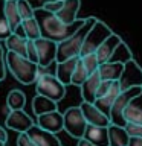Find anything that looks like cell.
<instances>
[{
  "mask_svg": "<svg viewBox=\"0 0 142 146\" xmlns=\"http://www.w3.org/2000/svg\"><path fill=\"white\" fill-rule=\"evenodd\" d=\"M101 79L99 73L95 72L87 78V81L82 84L80 88H81V98H82V102H89V104H95L96 100V96H98V90L101 87Z\"/></svg>",
  "mask_w": 142,
  "mask_h": 146,
  "instance_id": "14",
  "label": "cell"
},
{
  "mask_svg": "<svg viewBox=\"0 0 142 146\" xmlns=\"http://www.w3.org/2000/svg\"><path fill=\"white\" fill-rule=\"evenodd\" d=\"M37 52H38V66L48 68L52 62H57V52H58V43L48 38H38L35 40Z\"/></svg>",
  "mask_w": 142,
  "mask_h": 146,
  "instance_id": "9",
  "label": "cell"
},
{
  "mask_svg": "<svg viewBox=\"0 0 142 146\" xmlns=\"http://www.w3.org/2000/svg\"><path fill=\"white\" fill-rule=\"evenodd\" d=\"M58 102L49 99V98H44L41 94H37L34 99H32V110H34V114L37 117L41 116V114H48V113H52V111H57L58 110Z\"/></svg>",
  "mask_w": 142,
  "mask_h": 146,
  "instance_id": "22",
  "label": "cell"
},
{
  "mask_svg": "<svg viewBox=\"0 0 142 146\" xmlns=\"http://www.w3.org/2000/svg\"><path fill=\"white\" fill-rule=\"evenodd\" d=\"M37 125L46 131L57 134V132L64 129V114L60 113L58 110L48 114H41L37 117Z\"/></svg>",
  "mask_w": 142,
  "mask_h": 146,
  "instance_id": "12",
  "label": "cell"
},
{
  "mask_svg": "<svg viewBox=\"0 0 142 146\" xmlns=\"http://www.w3.org/2000/svg\"><path fill=\"white\" fill-rule=\"evenodd\" d=\"M26 58L31 59L32 62L38 64V52H37V46L34 40H27V47H26Z\"/></svg>",
  "mask_w": 142,
  "mask_h": 146,
  "instance_id": "33",
  "label": "cell"
},
{
  "mask_svg": "<svg viewBox=\"0 0 142 146\" xmlns=\"http://www.w3.org/2000/svg\"><path fill=\"white\" fill-rule=\"evenodd\" d=\"M35 91L37 94H41L44 98L55 100V102H60L66 94V85L61 84L55 75L46 73V75L38 76V79L35 82Z\"/></svg>",
  "mask_w": 142,
  "mask_h": 146,
  "instance_id": "4",
  "label": "cell"
},
{
  "mask_svg": "<svg viewBox=\"0 0 142 146\" xmlns=\"http://www.w3.org/2000/svg\"><path fill=\"white\" fill-rule=\"evenodd\" d=\"M6 66L12 76L23 85H31L38 79V64L32 62L26 56L14 52H6Z\"/></svg>",
  "mask_w": 142,
  "mask_h": 146,
  "instance_id": "2",
  "label": "cell"
},
{
  "mask_svg": "<svg viewBox=\"0 0 142 146\" xmlns=\"http://www.w3.org/2000/svg\"><path fill=\"white\" fill-rule=\"evenodd\" d=\"M5 145H6V143H3V141H0V146H5Z\"/></svg>",
  "mask_w": 142,
  "mask_h": 146,
  "instance_id": "43",
  "label": "cell"
},
{
  "mask_svg": "<svg viewBox=\"0 0 142 146\" xmlns=\"http://www.w3.org/2000/svg\"><path fill=\"white\" fill-rule=\"evenodd\" d=\"M78 146H95V145H92L90 141H87L86 139H80L78 140Z\"/></svg>",
  "mask_w": 142,
  "mask_h": 146,
  "instance_id": "42",
  "label": "cell"
},
{
  "mask_svg": "<svg viewBox=\"0 0 142 146\" xmlns=\"http://www.w3.org/2000/svg\"><path fill=\"white\" fill-rule=\"evenodd\" d=\"M121 85H119V81H115L112 88H110L107 93H104L102 96H99V98H96L95 100V105L98 107L101 111H102L104 114H107V116L110 117V111H112V107L115 104V100H116V98L119 94H121Z\"/></svg>",
  "mask_w": 142,
  "mask_h": 146,
  "instance_id": "16",
  "label": "cell"
},
{
  "mask_svg": "<svg viewBox=\"0 0 142 146\" xmlns=\"http://www.w3.org/2000/svg\"><path fill=\"white\" fill-rule=\"evenodd\" d=\"M63 3H64V0H57V2H49V3H46L43 9H46L48 12H52V14H58L60 11H61V8H63Z\"/></svg>",
  "mask_w": 142,
  "mask_h": 146,
  "instance_id": "35",
  "label": "cell"
},
{
  "mask_svg": "<svg viewBox=\"0 0 142 146\" xmlns=\"http://www.w3.org/2000/svg\"><path fill=\"white\" fill-rule=\"evenodd\" d=\"M6 70H8V66H6V53H5L3 47L0 46V81H3L6 78Z\"/></svg>",
  "mask_w": 142,
  "mask_h": 146,
  "instance_id": "34",
  "label": "cell"
},
{
  "mask_svg": "<svg viewBox=\"0 0 142 146\" xmlns=\"http://www.w3.org/2000/svg\"><path fill=\"white\" fill-rule=\"evenodd\" d=\"M80 108H81V111H82V114H84V117H86V120H87L89 125L104 126V128H109L110 125H112L110 117L107 116V114H104L95 104L81 102Z\"/></svg>",
  "mask_w": 142,
  "mask_h": 146,
  "instance_id": "11",
  "label": "cell"
},
{
  "mask_svg": "<svg viewBox=\"0 0 142 146\" xmlns=\"http://www.w3.org/2000/svg\"><path fill=\"white\" fill-rule=\"evenodd\" d=\"M98 18L95 17H87L84 26L80 31H76L72 36H69L67 40L58 43V52H57V62L66 61V59L75 58V56H81V50L84 46L86 36L89 34V31L93 27V25L96 23Z\"/></svg>",
  "mask_w": 142,
  "mask_h": 146,
  "instance_id": "3",
  "label": "cell"
},
{
  "mask_svg": "<svg viewBox=\"0 0 142 146\" xmlns=\"http://www.w3.org/2000/svg\"><path fill=\"white\" fill-rule=\"evenodd\" d=\"M121 43H122V38H121L119 35H116V34H112V35H110L109 38L99 46V49L96 50V56H98L99 64L107 62L109 59L112 58L113 52L116 50V47H118Z\"/></svg>",
  "mask_w": 142,
  "mask_h": 146,
  "instance_id": "18",
  "label": "cell"
},
{
  "mask_svg": "<svg viewBox=\"0 0 142 146\" xmlns=\"http://www.w3.org/2000/svg\"><path fill=\"white\" fill-rule=\"evenodd\" d=\"M78 61H80V56H75V58L66 59V61L57 62V66H55V76L60 79L61 84L72 85V76H73V73H75Z\"/></svg>",
  "mask_w": 142,
  "mask_h": 146,
  "instance_id": "15",
  "label": "cell"
},
{
  "mask_svg": "<svg viewBox=\"0 0 142 146\" xmlns=\"http://www.w3.org/2000/svg\"><path fill=\"white\" fill-rule=\"evenodd\" d=\"M125 129L130 137H142V125H136V123H127Z\"/></svg>",
  "mask_w": 142,
  "mask_h": 146,
  "instance_id": "36",
  "label": "cell"
},
{
  "mask_svg": "<svg viewBox=\"0 0 142 146\" xmlns=\"http://www.w3.org/2000/svg\"><path fill=\"white\" fill-rule=\"evenodd\" d=\"M17 146H37L27 132H21L17 137Z\"/></svg>",
  "mask_w": 142,
  "mask_h": 146,
  "instance_id": "37",
  "label": "cell"
},
{
  "mask_svg": "<svg viewBox=\"0 0 142 146\" xmlns=\"http://www.w3.org/2000/svg\"><path fill=\"white\" fill-rule=\"evenodd\" d=\"M5 3H6V0H0V41H5L12 34L6 18V12H5Z\"/></svg>",
  "mask_w": 142,
  "mask_h": 146,
  "instance_id": "29",
  "label": "cell"
},
{
  "mask_svg": "<svg viewBox=\"0 0 142 146\" xmlns=\"http://www.w3.org/2000/svg\"><path fill=\"white\" fill-rule=\"evenodd\" d=\"M0 141H3V143H6L8 141V132H6V129L0 125Z\"/></svg>",
  "mask_w": 142,
  "mask_h": 146,
  "instance_id": "40",
  "label": "cell"
},
{
  "mask_svg": "<svg viewBox=\"0 0 142 146\" xmlns=\"http://www.w3.org/2000/svg\"><path fill=\"white\" fill-rule=\"evenodd\" d=\"M17 8H18V14H20L21 20H27V18L35 17V9L32 8V5L27 0H17Z\"/></svg>",
  "mask_w": 142,
  "mask_h": 146,
  "instance_id": "31",
  "label": "cell"
},
{
  "mask_svg": "<svg viewBox=\"0 0 142 146\" xmlns=\"http://www.w3.org/2000/svg\"><path fill=\"white\" fill-rule=\"evenodd\" d=\"M130 135L125 128L118 126V125H110L109 126V143L110 146H128Z\"/></svg>",
  "mask_w": 142,
  "mask_h": 146,
  "instance_id": "23",
  "label": "cell"
},
{
  "mask_svg": "<svg viewBox=\"0 0 142 146\" xmlns=\"http://www.w3.org/2000/svg\"><path fill=\"white\" fill-rule=\"evenodd\" d=\"M112 34H113L112 29H110L105 23L96 20L93 27L89 31V34L86 36L84 46H82V50H81V56H86V55H90V53H96V50L99 49V46Z\"/></svg>",
  "mask_w": 142,
  "mask_h": 146,
  "instance_id": "6",
  "label": "cell"
},
{
  "mask_svg": "<svg viewBox=\"0 0 142 146\" xmlns=\"http://www.w3.org/2000/svg\"><path fill=\"white\" fill-rule=\"evenodd\" d=\"M131 59H133V53H131V50L128 49V46L122 41V43L116 47V50L113 52L112 58H110L109 61H110V62H121V64H127L128 61H131Z\"/></svg>",
  "mask_w": 142,
  "mask_h": 146,
  "instance_id": "28",
  "label": "cell"
},
{
  "mask_svg": "<svg viewBox=\"0 0 142 146\" xmlns=\"http://www.w3.org/2000/svg\"><path fill=\"white\" fill-rule=\"evenodd\" d=\"M81 61L84 64V67L87 68V72L90 73H95L98 72L99 68V61H98V56H96V53H90V55H86V56H81Z\"/></svg>",
  "mask_w": 142,
  "mask_h": 146,
  "instance_id": "32",
  "label": "cell"
},
{
  "mask_svg": "<svg viewBox=\"0 0 142 146\" xmlns=\"http://www.w3.org/2000/svg\"><path fill=\"white\" fill-rule=\"evenodd\" d=\"M5 123H6V128L18 132V134L27 132L35 125L34 120H32V117L25 111V110H14V111H9Z\"/></svg>",
  "mask_w": 142,
  "mask_h": 146,
  "instance_id": "10",
  "label": "cell"
},
{
  "mask_svg": "<svg viewBox=\"0 0 142 146\" xmlns=\"http://www.w3.org/2000/svg\"><path fill=\"white\" fill-rule=\"evenodd\" d=\"M12 34H15V35H18V36H23V38H26V34H25V29H23V26L20 25V26H18L17 27V29L15 31H14L12 32Z\"/></svg>",
  "mask_w": 142,
  "mask_h": 146,
  "instance_id": "41",
  "label": "cell"
},
{
  "mask_svg": "<svg viewBox=\"0 0 142 146\" xmlns=\"http://www.w3.org/2000/svg\"><path fill=\"white\" fill-rule=\"evenodd\" d=\"M5 46H6V52H14L21 56H26V47H27V38L18 36L15 34H11L5 40Z\"/></svg>",
  "mask_w": 142,
  "mask_h": 146,
  "instance_id": "24",
  "label": "cell"
},
{
  "mask_svg": "<svg viewBox=\"0 0 142 146\" xmlns=\"http://www.w3.org/2000/svg\"><path fill=\"white\" fill-rule=\"evenodd\" d=\"M89 76H90V73L87 72V68L84 67V64H82V61H81V56H80L78 66L75 68V73H73V76H72V85L81 87L87 81V78H89Z\"/></svg>",
  "mask_w": 142,
  "mask_h": 146,
  "instance_id": "30",
  "label": "cell"
},
{
  "mask_svg": "<svg viewBox=\"0 0 142 146\" xmlns=\"http://www.w3.org/2000/svg\"><path fill=\"white\" fill-rule=\"evenodd\" d=\"M82 139L90 141L95 146H110L109 143V128L96 126V125H87L86 132Z\"/></svg>",
  "mask_w": 142,
  "mask_h": 146,
  "instance_id": "17",
  "label": "cell"
},
{
  "mask_svg": "<svg viewBox=\"0 0 142 146\" xmlns=\"http://www.w3.org/2000/svg\"><path fill=\"white\" fill-rule=\"evenodd\" d=\"M35 18L40 25L41 36L48 40H52L55 43H61L72 36L76 31H80L86 23V18H78L72 25H66L52 12H48L46 9L40 8L35 9Z\"/></svg>",
  "mask_w": 142,
  "mask_h": 146,
  "instance_id": "1",
  "label": "cell"
},
{
  "mask_svg": "<svg viewBox=\"0 0 142 146\" xmlns=\"http://www.w3.org/2000/svg\"><path fill=\"white\" fill-rule=\"evenodd\" d=\"M21 26L25 29V34H26V38L27 40H38L41 38V31H40V25L37 21L35 17L32 18H27V20H23L21 21Z\"/></svg>",
  "mask_w": 142,
  "mask_h": 146,
  "instance_id": "27",
  "label": "cell"
},
{
  "mask_svg": "<svg viewBox=\"0 0 142 146\" xmlns=\"http://www.w3.org/2000/svg\"><path fill=\"white\" fill-rule=\"evenodd\" d=\"M5 12H6V18H8L9 27H11V31L14 32L23 21L20 14H18L17 0H6V3H5Z\"/></svg>",
  "mask_w": 142,
  "mask_h": 146,
  "instance_id": "25",
  "label": "cell"
},
{
  "mask_svg": "<svg viewBox=\"0 0 142 146\" xmlns=\"http://www.w3.org/2000/svg\"><path fill=\"white\" fill-rule=\"evenodd\" d=\"M119 85L122 91L135 88V87H142V67L135 59L128 61L124 66V72L119 78Z\"/></svg>",
  "mask_w": 142,
  "mask_h": 146,
  "instance_id": "8",
  "label": "cell"
},
{
  "mask_svg": "<svg viewBox=\"0 0 142 146\" xmlns=\"http://www.w3.org/2000/svg\"><path fill=\"white\" fill-rule=\"evenodd\" d=\"M80 6H81V0H64L61 11L55 15L66 25H72L78 20L76 14L80 11Z\"/></svg>",
  "mask_w": 142,
  "mask_h": 146,
  "instance_id": "19",
  "label": "cell"
},
{
  "mask_svg": "<svg viewBox=\"0 0 142 146\" xmlns=\"http://www.w3.org/2000/svg\"><path fill=\"white\" fill-rule=\"evenodd\" d=\"M26 105V94L21 90H11L6 96V107L9 108V111L14 110H23Z\"/></svg>",
  "mask_w": 142,
  "mask_h": 146,
  "instance_id": "26",
  "label": "cell"
},
{
  "mask_svg": "<svg viewBox=\"0 0 142 146\" xmlns=\"http://www.w3.org/2000/svg\"><path fill=\"white\" fill-rule=\"evenodd\" d=\"M27 134H29V137L34 140V143L37 146H61V141L54 132L43 129L37 123L27 131Z\"/></svg>",
  "mask_w": 142,
  "mask_h": 146,
  "instance_id": "13",
  "label": "cell"
},
{
  "mask_svg": "<svg viewBox=\"0 0 142 146\" xmlns=\"http://www.w3.org/2000/svg\"><path fill=\"white\" fill-rule=\"evenodd\" d=\"M124 66L125 64L107 61L104 64H99L98 73L102 81H119V78H121L122 72H124Z\"/></svg>",
  "mask_w": 142,
  "mask_h": 146,
  "instance_id": "21",
  "label": "cell"
},
{
  "mask_svg": "<svg viewBox=\"0 0 142 146\" xmlns=\"http://www.w3.org/2000/svg\"><path fill=\"white\" fill-rule=\"evenodd\" d=\"M127 123H136V125H142V91L136 98L131 99L128 107L124 113Z\"/></svg>",
  "mask_w": 142,
  "mask_h": 146,
  "instance_id": "20",
  "label": "cell"
},
{
  "mask_svg": "<svg viewBox=\"0 0 142 146\" xmlns=\"http://www.w3.org/2000/svg\"><path fill=\"white\" fill-rule=\"evenodd\" d=\"M141 91H142V87H135V88L121 91V94L116 98V100H115L112 111H110V122H112V125H118V126L125 128L127 120H125V117H124V113H125L128 104L131 102V99L136 98Z\"/></svg>",
  "mask_w": 142,
  "mask_h": 146,
  "instance_id": "5",
  "label": "cell"
},
{
  "mask_svg": "<svg viewBox=\"0 0 142 146\" xmlns=\"http://www.w3.org/2000/svg\"><path fill=\"white\" fill-rule=\"evenodd\" d=\"M63 114H64V131H66L69 135L75 137L78 140L82 139V135H84L86 128L89 123H87L81 108L80 107H70Z\"/></svg>",
  "mask_w": 142,
  "mask_h": 146,
  "instance_id": "7",
  "label": "cell"
},
{
  "mask_svg": "<svg viewBox=\"0 0 142 146\" xmlns=\"http://www.w3.org/2000/svg\"><path fill=\"white\" fill-rule=\"evenodd\" d=\"M31 5H32V8L34 9H40V8H43L46 3H49V2H57V0H27Z\"/></svg>",
  "mask_w": 142,
  "mask_h": 146,
  "instance_id": "38",
  "label": "cell"
},
{
  "mask_svg": "<svg viewBox=\"0 0 142 146\" xmlns=\"http://www.w3.org/2000/svg\"><path fill=\"white\" fill-rule=\"evenodd\" d=\"M128 146H142V137H130Z\"/></svg>",
  "mask_w": 142,
  "mask_h": 146,
  "instance_id": "39",
  "label": "cell"
}]
</instances>
